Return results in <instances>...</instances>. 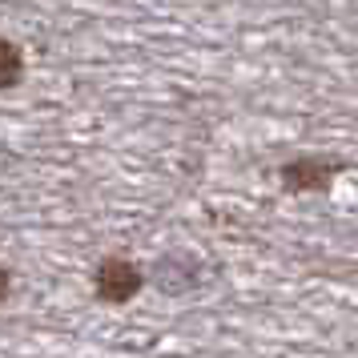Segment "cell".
<instances>
[{"mask_svg": "<svg viewBox=\"0 0 358 358\" xmlns=\"http://www.w3.org/2000/svg\"><path fill=\"white\" fill-rule=\"evenodd\" d=\"M145 290V270L125 254H109L97 262L93 270V294H97L105 306H125L137 294Z\"/></svg>", "mask_w": 358, "mask_h": 358, "instance_id": "6da1fadb", "label": "cell"}, {"mask_svg": "<svg viewBox=\"0 0 358 358\" xmlns=\"http://www.w3.org/2000/svg\"><path fill=\"white\" fill-rule=\"evenodd\" d=\"M8 294H13V270H8V266H0V302H4Z\"/></svg>", "mask_w": 358, "mask_h": 358, "instance_id": "277c9868", "label": "cell"}, {"mask_svg": "<svg viewBox=\"0 0 358 358\" xmlns=\"http://www.w3.org/2000/svg\"><path fill=\"white\" fill-rule=\"evenodd\" d=\"M20 77H24V52L8 36H0V89L20 85Z\"/></svg>", "mask_w": 358, "mask_h": 358, "instance_id": "3957f363", "label": "cell"}, {"mask_svg": "<svg viewBox=\"0 0 358 358\" xmlns=\"http://www.w3.org/2000/svg\"><path fill=\"white\" fill-rule=\"evenodd\" d=\"M338 173H342V162L306 153V157H294V162L282 165V189L286 194H326Z\"/></svg>", "mask_w": 358, "mask_h": 358, "instance_id": "7a4b0ae2", "label": "cell"}]
</instances>
